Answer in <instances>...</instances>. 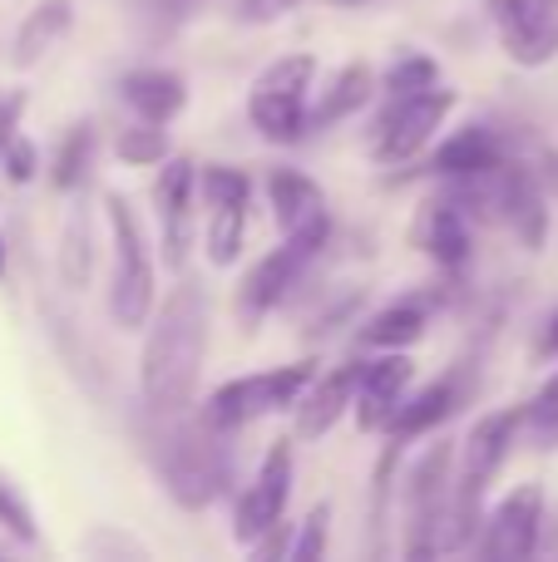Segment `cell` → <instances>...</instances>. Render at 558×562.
Segmentation results:
<instances>
[{
	"instance_id": "cell-1",
	"label": "cell",
	"mask_w": 558,
	"mask_h": 562,
	"mask_svg": "<svg viewBox=\"0 0 558 562\" xmlns=\"http://www.w3.org/2000/svg\"><path fill=\"white\" fill-rule=\"evenodd\" d=\"M208 350V301L193 281L168 291L164 311L148 321L144 356H138V390L154 415H188L198 395V370Z\"/></svg>"
},
{
	"instance_id": "cell-2",
	"label": "cell",
	"mask_w": 558,
	"mask_h": 562,
	"mask_svg": "<svg viewBox=\"0 0 558 562\" xmlns=\"http://www.w3.org/2000/svg\"><path fill=\"white\" fill-rule=\"evenodd\" d=\"M158 419H164V435L154 439V464L164 488L174 494V504L208 508L213 498H223L227 488L223 429H213L208 419H183V415H158Z\"/></svg>"
},
{
	"instance_id": "cell-3",
	"label": "cell",
	"mask_w": 558,
	"mask_h": 562,
	"mask_svg": "<svg viewBox=\"0 0 558 562\" xmlns=\"http://www.w3.org/2000/svg\"><path fill=\"white\" fill-rule=\"evenodd\" d=\"M524 415L520 409H490L475 419V429L465 435V454H460V479L450 484V514H445V548H465L475 538L480 524V504L490 494V479L504 469L510 445L520 435Z\"/></svg>"
},
{
	"instance_id": "cell-4",
	"label": "cell",
	"mask_w": 558,
	"mask_h": 562,
	"mask_svg": "<svg viewBox=\"0 0 558 562\" xmlns=\"http://www.w3.org/2000/svg\"><path fill=\"white\" fill-rule=\"evenodd\" d=\"M109 237H114V277H109V316L114 326L138 330L154 316V257H148L138 213L124 193H104Z\"/></svg>"
},
{
	"instance_id": "cell-5",
	"label": "cell",
	"mask_w": 558,
	"mask_h": 562,
	"mask_svg": "<svg viewBox=\"0 0 558 562\" xmlns=\"http://www.w3.org/2000/svg\"><path fill=\"white\" fill-rule=\"evenodd\" d=\"M326 233H332L326 217H316V223H306V227H292V233L282 237V247H272V252L243 277V286H237V316H243V326H257L267 311L282 306L287 291L302 281V272L326 247Z\"/></svg>"
},
{
	"instance_id": "cell-6",
	"label": "cell",
	"mask_w": 558,
	"mask_h": 562,
	"mask_svg": "<svg viewBox=\"0 0 558 562\" xmlns=\"http://www.w3.org/2000/svg\"><path fill=\"white\" fill-rule=\"evenodd\" d=\"M316 375L312 360H297V366H277V370H257V375L227 380L208 395L203 419L213 429H243L263 415H277V409L297 405V395L306 390V380Z\"/></svg>"
},
{
	"instance_id": "cell-7",
	"label": "cell",
	"mask_w": 558,
	"mask_h": 562,
	"mask_svg": "<svg viewBox=\"0 0 558 562\" xmlns=\"http://www.w3.org/2000/svg\"><path fill=\"white\" fill-rule=\"evenodd\" d=\"M450 464L455 449L450 439L431 445L405 474V508H411V558H431L445 548V514H450Z\"/></svg>"
},
{
	"instance_id": "cell-8",
	"label": "cell",
	"mask_w": 558,
	"mask_h": 562,
	"mask_svg": "<svg viewBox=\"0 0 558 562\" xmlns=\"http://www.w3.org/2000/svg\"><path fill=\"white\" fill-rule=\"evenodd\" d=\"M450 109H455V94L440 89V85L421 89V94L391 99L386 114H381V124H376V138H371L376 164H386V168L411 164V158L440 134V124L450 119Z\"/></svg>"
},
{
	"instance_id": "cell-9",
	"label": "cell",
	"mask_w": 558,
	"mask_h": 562,
	"mask_svg": "<svg viewBox=\"0 0 558 562\" xmlns=\"http://www.w3.org/2000/svg\"><path fill=\"white\" fill-rule=\"evenodd\" d=\"M287 498H292V445L282 439V445H272L263 454L257 479L247 484V494L237 498V514H233V538H237V543L253 548L267 528L282 524Z\"/></svg>"
},
{
	"instance_id": "cell-10",
	"label": "cell",
	"mask_w": 558,
	"mask_h": 562,
	"mask_svg": "<svg viewBox=\"0 0 558 562\" xmlns=\"http://www.w3.org/2000/svg\"><path fill=\"white\" fill-rule=\"evenodd\" d=\"M490 20L514 65L539 69L558 55V15L549 0H490Z\"/></svg>"
},
{
	"instance_id": "cell-11",
	"label": "cell",
	"mask_w": 558,
	"mask_h": 562,
	"mask_svg": "<svg viewBox=\"0 0 558 562\" xmlns=\"http://www.w3.org/2000/svg\"><path fill=\"white\" fill-rule=\"evenodd\" d=\"M193 188H198V168L188 158H164V173L154 183V203H158V227H164L168 272H183L188 267V247H193Z\"/></svg>"
},
{
	"instance_id": "cell-12",
	"label": "cell",
	"mask_w": 558,
	"mask_h": 562,
	"mask_svg": "<svg viewBox=\"0 0 558 562\" xmlns=\"http://www.w3.org/2000/svg\"><path fill=\"white\" fill-rule=\"evenodd\" d=\"M539 524H544V494L539 484H524L504 498L500 508L490 514L480 538V553L484 558H504V562H520L539 548Z\"/></svg>"
},
{
	"instance_id": "cell-13",
	"label": "cell",
	"mask_w": 558,
	"mask_h": 562,
	"mask_svg": "<svg viewBox=\"0 0 558 562\" xmlns=\"http://www.w3.org/2000/svg\"><path fill=\"white\" fill-rule=\"evenodd\" d=\"M356 380H361V360H342L326 375H312L306 390L297 395V439H322L336 419L351 409L356 400Z\"/></svg>"
},
{
	"instance_id": "cell-14",
	"label": "cell",
	"mask_w": 558,
	"mask_h": 562,
	"mask_svg": "<svg viewBox=\"0 0 558 562\" xmlns=\"http://www.w3.org/2000/svg\"><path fill=\"white\" fill-rule=\"evenodd\" d=\"M411 375H415V366L405 350H386L376 360H361V380H356V400H351L361 429H386V419L401 405Z\"/></svg>"
},
{
	"instance_id": "cell-15",
	"label": "cell",
	"mask_w": 558,
	"mask_h": 562,
	"mask_svg": "<svg viewBox=\"0 0 558 562\" xmlns=\"http://www.w3.org/2000/svg\"><path fill=\"white\" fill-rule=\"evenodd\" d=\"M415 247L440 272H465V262H470V217H465V207L450 203V198L431 203L415 223Z\"/></svg>"
},
{
	"instance_id": "cell-16",
	"label": "cell",
	"mask_w": 558,
	"mask_h": 562,
	"mask_svg": "<svg viewBox=\"0 0 558 562\" xmlns=\"http://www.w3.org/2000/svg\"><path fill=\"white\" fill-rule=\"evenodd\" d=\"M119 94H124V104L134 109L144 124H174L178 114H183V104H188V85H183V75H174V69H158V65H148V69H129L124 79H119Z\"/></svg>"
},
{
	"instance_id": "cell-17",
	"label": "cell",
	"mask_w": 558,
	"mask_h": 562,
	"mask_svg": "<svg viewBox=\"0 0 558 562\" xmlns=\"http://www.w3.org/2000/svg\"><path fill=\"white\" fill-rule=\"evenodd\" d=\"M455 405H460V380L445 375V380H435V385L415 390L411 400L401 395V405H395L391 419H386V435L401 439V445L415 435H431L435 425H445V419L455 415Z\"/></svg>"
},
{
	"instance_id": "cell-18",
	"label": "cell",
	"mask_w": 558,
	"mask_h": 562,
	"mask_svg": "<svg viewBox=\"0 0 558 562\" xmlns=\"http://www.w3.org/2000/svg\"><path fill=\"white\" fill-rule=\"evenodd\" d=\"M500 164H504V144L494 138V128H484V124L455 128L431 158V168L440 178H470V173H484V168H500Z\"/></svg>"
},
{
	"instance_id": "cell-19",
	"label": "cell",
	"mask_w": 558,
	"mask_h": 562,
	"mask_svg": "<svg viewBox=\"0 0 558 562\" xmlns=\"http://www.w3.org/2000/svg\"><path fill=\"white\" fill-rule=\"evenodd\" d=\"M267 203H272V217L282 233L326 217L322 188H316L306 173H297V168H272V173H267Z\"/></svg>"
},
{
	"instance_id": "cell-20",
	"label": "cell",
	"mask_w": 558,
	"mask_h": 562,
	"mask_svg": "<svg viewBox=\"0 0 558 562\" xmlns=\"http://www.w3.org/2000/svg\"><path fill=\"white\" fill-rule=\"evenodd\" d=\"M425 321H431V306L421 296H405L395 306L376 311L361 330H356V346L361 350H405L425 336Z\"/></svg>"
},
{
	"instance_id": "cell-21",
	"label": "cell",
	"mask_w": 558,
	"mask_h": 562,
	"mask_svg": "<svg viewBox=\"0 0 558 562\" xmlns=\"http://www.w3.org/2000/svg\"><path fill=\"white\" fill-rule=\"evenodd\" d=\"M376 94V75L366 65H342L332 75V85L322 89V104L306 109V128H332L342 124V119L361 114L366 99Z\"/></svg>"
},
{
	"instance_id": "cell-22",
	"label": "cell",
	"mask_w": 558,
	"mask_h": 562,
	"mask_svg": "<svg viewBox=\"0 0 558 562\" xmlns=\"http://www.w3.org/2000/svg\"><path fill=\"white\" fill-rule=\"evenodd\" d=\"M69 20H75V10H69V0H40L35 10H30L25 20H20V30H15V65L20 69H30V65H40V59L49 55V49L65 40V30H69Z\"/></svg>"
},
{
	"instance_id": "cell-23",
	"label": "cell",
	"mask_w": 558,
	"mask_h": 562,
	"mask_svg": "<svg viewBox=\"0 0 558 562\" xmlns=\"http://www.w3.org/2000/svg\"><path fill=\"white\" fill-rule=\"evenodd\" d=\"M247 119L267 144H297L306 134V94H272V89H253L247 94Z\"/></svg>"
},
{
	"instance_id": "cell-24",
	"label": "cell",
	"mask_w": 558,
	"mask_h": 562,
	"mask_svg": "<svg viewBox=\"0 0 558 562\" xmlns=\"http://www.w3.org/2000/svg\"><path fill=\"white\" fill-rule=\"evenodd\" d=\"M208 262L213 267H233L243 257V237H247V198H223L208 203Z\"/></svg>"
},
{
	"instance_id": "cell-25",
	"label": "cell",
	"mask_w": 558,
	"mask_h": 562,
	"mask_svg": "<svg viewBox=\"0 0 558 562\" xmlns=\"http://www.w3.org/2000/svg\"><path fill=\"white\" fill-rule=\"evenodd\" d=\"M89 272H94V227H89L85 203L69 207L65 233H59V281L69 291L89 286Z\"/></svg>"
},
{
	"instance_id": "cell-26",
	"label": "cell",
	"mask_w": 558,
	"mask_h": 562,
	"mask_svg": "<svg viewBox=\"0 0 558 562\" xmlns=\"http://www.w3.org/2000/svg\"><path fill=\"white\" fill-rule=\"evenodd\" d=\"M89 168H94V124H75L49 158V183L59 193H75V188H85Z\"/></svg>"
},
{
	"instance_id": "cell-27",
	"label": "cell",
	"mask_w": 558,
	"mask_h": 562,
	"mask_svg": "<svg viewBox=\"0 0 558 562\" xmlns=\"http://www.w3.org/2000/svg\"><path fill=\"white\" fill-rule=\"evenodd\" d=\"M440 85V65L431 55H401L391 69L381 75L386 99H405V94H421V89Z\"/></svg>"
},
{
	"instance_id": "cell-28",
	"label": "cell",
	"mask_w": 558,
	"mask_h": 562,
	"mask_svg": "<svg viewBox=\"0 0 558 562\" xmlns=\"http://www.w3.org/2000/svg\"><path fill=\"white\" fill-rule=\"evenodd\" d=\"M119 158L124 164H134V168H154V164H164L168 158V134H164V124H129L124 134H119Z\"/></svg>"
},
{
	"instance_id": "cell-29",
	"label": "cell",
	"mask_w": 558,
	"mask_h": 562,
	"mask_svg": "<svg viewBox=\"0 0 558 562\" xmlns=\"http://www.w3.org/2000/svg\"><path fill=\"white\" fill-rule=\"evenodd\" d=\"M316 79V59L312 55H287V59H272V65L257 75L253 89H272V94H306Z\"/></svg>"
},
{
	"instance_id": "cell-30",
	"label": "cell",
	"mask_w": 558,
	"mask_h": 562,
	"mask_svg": "<svg viewBox=\"0 0 558 562\" xmlns=\"http://www.w3.org/2000/svg\"><path fill=\"white\" fill-rule=\"evenodd\" d=\"M395 459H401V439H391V445H386V454L376 459V488H371V528H376V553H386V548H381V533H386V524H391V484H395Z\"/></svg>"
},
{
	"instance_id": "cell-31",
	"label": "cell",
	"mask_w": 558,
	"mask_h": 562,
	"mask_svg": "<svg viewBox=\"0 0 558 562\" xmlns=\"http://www.w3.org/2000/svg\"><path fill=\"white\" fill-rule=\"evenodd\" d=\"M198 188H203L208 203H223V198H253V183H247L243 168H223V164H208L198 173Z\"/></svg>"
},
{
	"instance_id": "cell-32",
	"label": "cell",
	"mask_w": 558,
	"mask_h": 562,
	"mask_svg": "<svg viewBox=\"0 0 558 562\" xmlns=\"http://www.w3.org/2000/svg\"><path fill=\"white\" fill-rule=\"evenodd\" d=\"M326 524H332V508L316 504L312 514H306V524H302V538H297V543H287V558H292V562L322 558L326 553Z\"/></svg>"
},
{
	"instance_id": "cell-33",
	"label": "cell",
	"mask_w": 558,
	"mask_h": 562,
	"mask_svg": "<svg viewBox=\"0 0 558 562\" xmlns=\"http://www.w3.org/2000/svg\"><path fill=\"white\" fill-rule=\"evenodd\" d=\"M35 144L30 138H20V134H10L5 138V148H0V173L10 178V183H30L35 178Z\"/></svg>"
},
{
	"instance_id": "cell-34",
	"label": "cell",
	"mask_w": 558,
	"mask_h": 562,
	"mask_svg": "<svg viewBox=\"0 0 558 562\" xmlns=\"http://www.w3.org/2000/svg\"><path fill=\"white\" fill-rule=\"evenodd\" d=\"M0 524L10 528V533L20 538V543H35V518H30V508H25V498L15 494V488L0 479Z\"/></svg>"
},
{
	"instance_id": "cell-35",
	"label": "cell",
	"mask_w": 558,
	"mask_h": 562,
	"mask_svg": "<svg viewBox=\"0 0 558 562\" xmlns=\"http://www.w3.org/2000/svg\"><path fill=\"white\" fill-rule=\"evenodd\" d=\"M297 5H302V0H237V15L253 20V25H263V20H277Z\"/></svg>"
},
{
	"instance_id": "cell-36",
	"label": "cell",
	"mask_w": 558,
	"mask_h": 562,
	"mask_svg": "<svg viewBox=\"0 0 558 562\" xmlns=\"http://www.w3.org/2000/svg\"><path fill=\"white\" fill-rule=\"evenodd\" d=\"M534 183H549L558 188V154H549V148H539V168H529Z\"/></svg>"
},
{
	"instance_id": "cell-37",
	"label": "cell",
	"mask_w": 558,
	"mask_h": 562,
	"mask_svg": "<svg viewBox=\"0 0 558 562\" xmlns=\"http://www.w3.org/2000/svg\"><path fill=\"white\" fill-rule=\"evenodd\" d=\"M539 356L549 360V356H558V311L549 321H544V330H539Z\"/></svg>"
},
{
	"instance_id": "cell-38",
	"label": "cell",
	"mask_w": 558,
	"mask_h": 562,
	"mask_svg": "<svg viewBox=\"0 0 558 562\" xmlns=\"http://www.w3.org/2000/svg\"><path fill=\"white\" fill-rule=\"evenodd\" d=\"M544 405H558V370H554V380L539 390V400H534V409H544Z\"/></svg>"
},
{
	"instance_id": "cell-39",
	"label": "cell",
	"mask_w": 558,
	"mask_h": 562,
	"mask_svg": "<svg viewBox=\"0 0 558 562\" xmlns=\"http://www.w3.org/2000/svg\"><path fill=\"white\" fill-rule=\"evenodd\" d=\"M158 5H168L174 15H183V10H188V5H198V0H158Z\"/></svg>"
},
{
	"instance_id": "cell-40",
	"label": "cell",
	"mask_w": 558,
	"mask_h": 562,
	"mask_svg": "<svg viewBox=\"0 0 558 562\" xmlns=\"http://www.w3.org/2000/svg\"><path fill=\"white\" fill-rule=\"evenodd\" d=\"M0 277H5V233H0Z\"/></svg>"
}]
</instances>
